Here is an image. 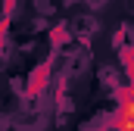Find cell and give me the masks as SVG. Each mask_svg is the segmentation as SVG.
Returning a JSON list of instances; mask_svg holds the SVG:
<instances>
[{"mask_svg": "<svg viewBox=\"0 0 134 131\" xmlns=\"http://www.w3.org/2000/svg\"><path fill=\"white\" fill-rule=\"evenodd\" d=\"M115 131H134V97H125L115 116Z\"/></svg>", "mask_w": 134, "mask_h": 131, "instance_id": "cell-1", "label": "cell"}]
</instances>
